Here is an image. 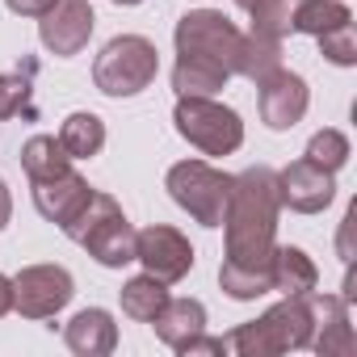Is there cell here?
Wrapping results in <instances>:
<instances>
[{
    "instance_id": "277c9868",
    "label": "cell",
    "mask_w": 357,
    "mask_h": 357,
    "mask_svg": "<svg viewBox=\"0 0 357 357\" xmlns=\"http://www.w3.org/2000/svg\"><path fill=\"white\" fill-rule=\"evenodd\" d=\"M231 181H236V176L211 168L206 160H181V164L168 168V194H172V202L181 206V211H190V219L202 223V227H223Z\"/></svg>"
},
{
    "instance_id": "484cf974",
    "label": "cell",
    "mask_w": 357,
    "mask_h": 357,
    "mask_svg": "<svg viewBox=\"0 0 357 357\" xmlns=\"http://www.w3.org/2000/svg\"><path fill=\"white\" fill-rule=\"evenodd\" d=\"M307 160L319 164V168H328V172H340L344 160H349V139H344L340 130H319V135H311V143H307Z\"/></svg>"
},
{
    "instance_id": "e0dca14e",
    "label": "cell",
    "mask_w": 357,
    "mask_h": 357,
    "mask_svg": "<svg viewBox=\"0 0 357 357\" xmlns=\"http://www.w3.org/2000/svg\"><path fill=\"white\" fill-rule=\"evenodd\" d=\"M231 72L219 68V63H206V59H190V55H176V68H172V89L181 97H215L219 89H227Z\"/></svg>"
},
{
    "instance_id": "1f68e13d",
    "label": "cell",
    "mask_w": 357,
    "mask_h": 357,
    "mask_svg": "<svg viewBox=\"0 0 357 357\" xmlns=\"http://www.w3.org/2000/svg\"><path fill=\"white\" fill-rule=\"evenodd\" d=\"M114 5H143V0H114Z\"/></svg>"
},
{
    "instance_id": "ffe728a7",
    "label": "cell",
    "mask_w": 357,
    "mask_h": 357,
    "mask_svg": "<svg viewBox=\"0 0 357 357\" xmlns=\"http://www.w3.org/2000/svg\"><path fill=\"white\" fill-rule=\"evenodd\" d=\"M236 5L252 17V34L282 43L294 30V13H298L303 0H236Z\"/></svg>"
},
{
    "instance_id": "44dd1931",
    "label": "cell",
    "mask_w": 357,
    "mask_h": 357,
    "mask_svg": "<svg viewBox=\"0 0 357 357\" xmlns=\"http://www.w3.org/2000/svg\"><path fill=\"white\" fill-rule=\"evenodd\" d=\"M22 168H26L30 181H47V176H59L72 168V155L63 151V143L55 135H34L22 147Z\"/></svg>"
},
{
    "instance_id": "d6986e66",
    "label": "cell",
    "mask_w": 357,
    "mask_h": 357,
    "mask_svg": "<svg viewBox=\"0 0 357 357\" xmlns=\"http://www.w3.org/2000/svg\"><path fill=\"white\" fill-rule=\"evenodd\" d=\"M34 72H38L34 59H26L17 72H0V122H5V118H38Z\"/></svg>"
},
{
    "instance_id": "8fae6325",
    "label": "cell",
    "mask_w": 357,
    "mask_h": 357,
    "mask_svg": "<svg viewBox=\"0 0 357 357\" xmlns=\"http://www.w3.org/2000/svg\"><path fill=\"white\" fill-rule=\"evenodd\" d=\"M93 9L89 0H55V5L38 17V38L51 55H80L84 43L93 38Z\"/></svg>"
},
{
    "instance_id": "7402d4cb",
    "label": "cell",
    "mask_w": 357,
    "mask_h": 357,
    "mask_svg": "<svg viewBox=\"0 0 357 357\" xmlns=\"http://www.w3.org/2000/svg\"><path fill=\"white\" fill-rule=\"evenodd\" d=\"M282 68V43L278 38H261V34H244L240 51H236V76L248 80H265L269 72Z\"/></svg>"
},
{
    "instance_id": "5b68a950",
    "label": "cell",
    "mask_w": 357,
    "mask_h": 357,
    "mask_svg": "<svg viewBox=\"0 0 357 357\" xmlns=\"http://www.w3.org/2000/svg\"><path fill=\"white\" fill-rule=\"evenodd\" d=\"M155 72H160V55L143 34L109 38L93 63V80L105 97H135L155 80Z\"/></svg>"
},
{
    "instance_id": "d4e9b609",
    "label": "cell",
    "mask_w": 357,
    "mask_h": 357,
    "mask_svg": "<svg viewBox=\"0 0 357 357\" xmlns=\"http://www.w3.org/2000/svg\"><path fill=\"white\" fill-rule=\"evenodd\" d=\"M344 22H353V17H349V9L340 0H303L298 13H294V30L311 34V38H319V34H328V30H336Z\"/></svg>"
},
{
    "instance_id": "30bf717a",
    "label": "cell",
    "mask_w": 357,
    "mask_h": 357,
    "mask_svg": "<svg viewBox=\"0 0 357 357\" xmlns=\"http://www.w3.org/2000/svg\"><path fill=\"white\" fill-rule=\"evenodd\" d=\"M307 105H311V93H307L303 76L278 68V72H269L265 80H257V109H261V122H265L269 130H290V126H298L303 114H307Z\"/></svg>"
},
{
    "instance_id": "4316f807",
    "label": "cell",
    "mask_w": 357,
    "mask_h": 357,
    "mask_svg": "<svg viewBox=\"0 0 357 357\" xmlns=\"http://www.w3.org/2000/svg\"><path fill=\"white\" fill-rule=\"evenodd\" d=\"M315 43H319V51H324V59H332L336 68H353V63H357V38H353V22H344V26H336V30L319 34Z\"/></svg>"
},
{
    "instance_id": "9a60e30c",
    "label": "cell",
    "mask_w": 357,
    "mask_h": 357,
    "mask_svg": "<svg viewBox=\"0 0 357 357\" xmlns=\"http://www.w3.org/2000/svg\"><path fill=\"white\" fill-rule=\"evenodd\" d=\"M63 340H68V349L80 353V357H105V353H114V344H118V324L109 319V311L84 307V311H76L72 324L63 328Z\"/></svg>"
},
{
    "instance_id": "4dcf8cb0",
    "label": "cell",
    "mask_w": 357,
    "mask_h": 357,
    "mask_svg": "<svg viewBox=\"0 0 357 357\" xmlns=\"http://www.w3.org/2000/svg\"><path fill=\"white\" fill-rule=\"evenodd\" d=\"M9 215H13V198H9V185L0 181V227H9Z\"/></svg>"
},
{
    "instance_id": "cb8c5ba5",
    "label": "cell",
    "mask_w": 357,
    "mask_h": 357,
    "mask_svg": "<svg viewBox=\"0 0 357 357\" xmlns=\"http://www.w3.org/2000/svg\"><path fill=\"white\" fill-rule=\"evenodd\" d=\"M164 303H168V290H164V282L151 278V273L130 278V282L122 286V311H126L130 319H139V324H151Z\"/></svg>"
},
{
    "instance_id": "ac0fdd59",
    "label": "cell",
    "mask_w": 357,
    "mask_h": 357,
    "mask_svg": "<svg viewBox=\"0 0 357 357\" xmlns=\"http://www.w3.org/2000/svg\"><path fill=\"white\" fill-rule=\"evenodd\" d=\"M269 269H273V290H282V294H311L315 282H319L311 257L303 248H290V244L286 248H273Z\"/></svg>"
},
{
    "instance_id": "7c38bea8",
    "label": "cell",
    "mask_w": 357,
    "mask_h": 357,
    "mask_svg": "<svg viewBox=\"0 0 357 357\" xmlns=\"http://www.w3.org/2000/svg\"><path fill=\"white\" fill-rule=\"evenodd\" d=\"M336 172L311 164V160H294L278 172V202L298 211V215H319L332 198H336Z\"/></svg>"
},
{
    "instance_id": "9c48e42d",
    "label": "cell",
    "mask_w": 357,
    "mask_h": 357,
    "mask_svg": "<svg viewBox=\"0 0 357 357\" xmlns=\"http://www.w3.org/2000/svg\"><path fill=\"white\" fill-rule=\"evenodd\" d=\"M135 261H143V269L168 286V282H181L194 269V248L176 227L155 223L147 231H135Z\"/></svg>"
},
{
    "instance_id": "7a4b0ae2",
    "label": "cell",
    "mask_w": 357,
    "mask_h": 357,
    "mask_svg": "<svg viewBox=\"0 0 357 357\" xmlns=\"http://www.w3.org/2000/svg\"><path fill=\"white\" fill-rule=\"evenodd\" d=\"M311 332H315V315L307 294H286V303L269 307L252 324H240L223 344L227 353H240V357H278V353L307 349Z\"/></svg>"
},
{
    "instance_id": "6da1fadb",
    "label": "cell",
    "mask_w": 357,
    "mask_h": 357,
    "mask_svg": "<svg viewBox=\"0 0 357 357\" xmlns=\"http://www.w3.org/2000/svg\"><path fill=\"white\" fill-rule=\"evenodd\" d=\"M278 172L257 164L248 172H240L231 181V198H227V261L219 269V286L248 303L257 294L273 290V231H278Z\"/></svg>"
},
{
    "instance_id": "603a6c76",
    "label": "cell",
    "mask_w": 357,
    "mask_h": 357,
    "mask_svg": "<svg viewBox=\"0 0 357 357\" xmlns=\"http://www.w3.org/2000/svg\"><path fill=\"white\" fill-rule=\"evenodd\" d=\"M59 143L72 160H93L105 147V122L97 114H72L59 130Z\"/></svg>"
},
{
    "instance_id": "2e32d148",
    "label": "cell",
    "mask_w": 357,
    "mask_h": 357,
    "mask_svg": "<svg viewBox=\"0 0 357 357\" xmlns=\"http://www.w3.org/2000/svg\"><path fill=\"white\" fill-rule=\"evenodd\" d=\"M151 328H155V336H160L168 349L181 353L194 336L206 332V307H202L198 298H168V303L160 307V315L151 319Z\"/></svg>"
},
{
    "instance_id": "8992f818",
    "label": "cell",
    "mask_w": 357,
    "mask_h": 357,
    "mask_svg": "<svg viewBox=\"0 0 357 357\" xmlns=\"http://www.w3.org/2000/svg\"><path fill=\"white\" fill-rule=\"evenodd\" d=\"M172 122H176V135L190 139L206 155H231L244 143L240 114L219 105V101H211V97H181L176 109H172Z\"/></svg>"
},
{
    "instance_id": "52a82bcc",
    "label": "cell",
    "mask_w": 357,
    "mask_h": 357,
    "mask_svg": "<svg viewBox=\"0 0 357 357\" xmlns=\"http://www.w3.org/2000/svg\"><path fill=\"white\" fill-rule=\"evenodd\" d=\"M240 30L223 17V13H190L176 22V55H190V59H206L219 63L236 76V51H240Z\"/></svg>"
},
{
    "instance_id": "4fadbf2b",
    "label": "cell",
    "mask_w": 357,
    "mask_h": 357,
    "mask_svg": "<svg viewBox=\"0 0 357 357\" xmlns=\"http://www.w3.org/2000/svg\"><path fill=\"white\" fill-rule=\"evenodd\" d=\"M89 198H93L89 181L76 176L72 168L59 172V176H47V181H34V206H38V215L47 223H59V227H68L89 206Z\"/></svg>"
},
{
    "instance_id": "83f0119b",
    "label": "cell",
    "mask_w": 357,
    "mask_h": 357,
    "mask_svg": "<svg viewBox=\"0 0 357 357\" xmlns=\"http://www.w3.org/2000/svg\"><path fill=\"white\" fill-rule=\"evenodd\" d=\"M5 5H9L13 13H22V17H43L55 0H5Z\"/></svg>"
},
{
    "instance_id": "f546056e",
    "label": "cell",
    "mask_w": 357,
    "mask_h": 357,
    "mask_svg": "<svg viewBox=\"0 0 357 357\" xmlns=\"http://www.w3.org/2000/svg\"><path fill=\"white\" fill-rule=\"evenodd\" d=\"M13 311V282L0 273V315H9Z\"/></svg>"
},
{
    "instance_id": "f1b7e54d",
    "label": "cell",
    "mask_w": 357,
    "mask_h": 357,
    "mask_svg": "<svg viewBox=\"0 0 357 357\" xmlns=\"http://www.w3.org/2000/svg\"><path fill=\"white\" fill-rule=\"evenodd\" d=\"M181 353H227V344H223V340H215V336H194Z\"/></svg>"
},
{
    "instance_id": "ba28073f",
    "label": "cell",
    "mask_w": 357,
    "mask_h": 357,
    "mask_svg": "<svg viewBox=\"0 0 357 357\" xmlns=\"http://www.w3.org/2000/svg\"><path fill=\"white\" fill-rule=\"evenodd\" d=\"M72 294L76 286L63 265H30L13 278V307L26 319H51L55 311L72 303Z\"/></svg>"
},
{
    "instance_id": "5bb4252c",
    "label": "cell",
    "mask_w": 357,
    "mask_h": 357,
    "mask_svg": "<svg viewBox=\"0 0 357 357\" xmlns=\"http://www.w3.org/2000/svg\"><path fill=\"white\" fill-rule=\"evenodd\" d=\"M311 315L319 319V336H315V353L332 357V353H353V328H349V303L336 294H307Z\"/></svg>"
},
{
    "instance_id": "3957f363",
    "label": "cell",
    "mask_w": 357,
    "mask_h": 357,
    "mask_svg": "<svg viewBox=\"0 0 357 357\" xmlns=\"http://www.w3.org/2000/svg\"><path fill=\"white\" fill-rule=\"evenodd\" d=\"M89 257H97L105 269H122L135 261V227L126 223L122 206L109 194H93L89 206L63 227Z\"/></svg>"
}]
</instances>
